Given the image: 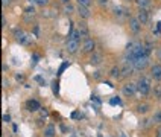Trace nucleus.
<instances>
[{"mask_svg":"<svg viewBox=\"0 0 161 137\" xmlns=\"http://www.w3.org/2000/svg\"><path fill=\"white\" fill-rule=\"evenodd\" d=\"M71 117H82V114H79V113H73V114H71Z\"/></svg>","mask_w":161,"mask_h":137,"instance_id":"nucleus-32","label":"nucleus"},{"mask_svg":"<svg viewBox=\"0 0 161 137\" xmlns=\"http://www.w3.org/2000/svg\"><path fill=\"white\" fill-rule=\"evenodd\" d=\"M156 137H161V128H160L158 131H156Z\"/></svg>","mask_w":161,"mask_h":137,"instance_id":"nucleus-37","label":"nucleus"},{"mask_svg":"<svg viewBox=\"0 0 161 137\" xmlns=\"http://www.w3.org/2000/svg\"><path fill=\"white\" fill-rule=\"evenodd\" d=\"M67 66H69V63H67V61H65V63H64V64H62L61 67H59V73H62V72H64V69L67 67Z\"/></svg>","mask_w":161,"mask_h":137,"instance_id":"nucleus-26","label":"nucleus"},{"mask_svg":"<svg viewBox=\"0 0 161 137\" xmlns=\"http://www.w3.org/2000/svg\"><path fill=\"white\" fill-rule=\"evenodd\" d=\"M82 50L84 52H93L94 50V41H93L91 38H85V41H84V44H82Z\"/></svg>","mask_w":161,"mask_h":137,"instance_id":"nucleus-9","label":"nucleus"},{"mask_svg":"<svg viewBox=\"0 0 161 137\" xmlns=\"http://www.w3.org/2000/svg\"><path fill=\"white\" fill-rule=\"evenodd\" d=\"M30 3H35V5H40V6H44L49 3V0H29Z\"/></svg>","mask_w":161,"mask_h":137,"instance_id":"nucleus-19","label":"nucleus"},{"mask_svg":"<svg viewBox=\"0 0 161 137\" xmlns=\"http://www.w3.org/2000/svg\"><path fill=\"white\" fill-rule=\"evenodd\" d=\"M2 26H6V19L5 17H2Z\"/></svg>","mask_w":161,"mask_h":137,"instance_id":"nucleus-34","label":"nucleus"},{"mask_svg":"<svg viewBox=\"0 0 161 137\" xmlns=\"http://www.w3.org/2000/svg\"><path fill=\"white\" fill-rule=\"evenodd\" d=\"M62 3H64V5H67V3H70V0H61Z\"/></svg>","mask_w":161,"mask_h":137,"instance_id":"nucleus-38","label":"nucleus"},{"mask_svg":"<svg viewBox=\"0 0 161 137\" xmlns=\"http://www.w3.org/2000/svg\"><path fill=\"white\" fill-rule=\"evenodd\" d=\"M15 40L18 43H21V44H26L29 41V37L23 32V30H17V32H15Z\"/></svg>","mask_w":161,"mask_h":137,"instance_id":"nucleus-11","label":"nucleus"},{"mask_svg":"<svg viewBox=\"0 0 161 137\" xmlns=\"http://www.w3.org/2000/svg\"><path fill=\"white\" fill-rule=\"evenodd\" d=\"M93 76H94L96 79H99L100 78V72H94V73H93Z\"/></svg>","mask_w":161,"mask_h":137,"instance_id":"nucleus-30","label":"nucleus"},{"mask_svg":"<svg viewBox=\"0 0 161 137\" xmlns=\"http://www.w3.org/2000/svg\"><path fill=\"white\" fill-rule=\"evenodd\" d=\"M150 78L161 79V64H154L150 67Z\"/></svg>","mask_w":161,"mask_h":137,"instance_id":"nucleus-5","label":"nucleus"},{"mask_svg":"<svg viewBox=\"0 0 161 137\" xmlns=\"http://www.w3.org/2000/svg\"><path fill=\"white\" fill-rule=\"evenodd\" d=\"M34 12H35L34 8H28V9H26V14H32L34 15Z\"/></svg>","mask_w":161,"mask_h":137,"instance_id":"nucleus-28","label":"nucleus"},{"mask_svg":"<svg viewBox=\"0 0 161 137\" xmlns=\"http://www.w3.org/2000/svg\"><path fill=\"white\" fill-rule=\"evenodd\" d=\"M100 60H102V56H100L99 54H93L91 58H90V63H91V64H99Z\"/></svg>","mask_w":161,"mask_h":137,"instance_id":"nucleus-17","label":"nucleus"},{"mask_svg":"<svg viewBox=\"0 0 161 137\" xmlns=\"http://www.w3.org/2000/svg\"><path fill=\"white\" fill-rule=\"evenodd\" d=\"M122 93L125 96H128V98H132L134 95L137 93V84H134V82H126L123 85L122 88Z\"/></svg>","mask_w":161,"mask_h":137,"instance_id":"nucleus-3","label":"nucleus"},{"mask_svg":"<svg viewBox=\"0 0 161 137\" xmlns=\"http://www.w3.org/2000/svg\"><path fill=\"white\" fill-rule=\"evenodd\" d=\"M111 104H122V101H120V99L117 98V96H115L114 99H111Z\"/></svg>","mask_w":161,"mask_h":137,"instance_id":"nucleus-24","label":"nucleus"},{"mask_svg":"<svg viewBox=\"0 0 161 137\" xmlns=\"http://www.w3.org/2000/svg\"><path fill=\"white\" fill-rule=\"evenodd\" d=\"M78 14L82 17V19H90L91 17V12L87 6H82V5H78Z\"/></svg>","mask_w":161,"mask_h":137,"instance_id":"nucleus-10","label":"nucleus"},{"mask_svg":"<svg viewBox=\"0 0 161 137\" xmlns=\"http://www.w3.org/2000/svg\"><path fill=\"white\" fill-rule=\"evenodd\" d=\"M147 66H149V56L143 55V56H137L132 61V67L134 70H145Z\"/></svg>","mask_w":161,"mask_h":137,"instance_id":"nucleus-2","label":"nucleus"},{"mask_svg":"<svg viewBox=\"0 0 161 137\" xmlns=\"http://www.w3.org/2000/svg\"><path fill=\"white\" fill-rule=\"evenodd\" d=\"M135 2L140 8H143V9H146V8L150 6V0H135Z\"/></svg>","mask_w":161,"mask_h":137,"instance_id":"nucleus-15","label":"nucleus"},{"mask_svg":"<svg viewBox=\"0 0 161 137\" xmlns=\"http://www.w3.org/2000/svg\"><path fill=\"white\" fill-rule=\"evenodd\" d=\"M79 32H80V35H88V29H87V26H85V23H79Z\"/></svg>","mask_w":161,"mask_h":137,"instance_id":"nucleus-18","label":"nucleus"},{"mask_svg":"<svg viewBox=\"0 0 161 137\" xmlns=\"http://www.w3.org/2000/svg\"><path fill=\"white\" fill-rule=\"evenodd\" d=\"M52 85H53V93H58V91H59V87H58L59 84H58V81H55Z\"/></svg>","mask_w":161,"mask_h":137,"instance_id":"nucleus-23","label":"nucleus"},{"mask_svg":"<svg viewBox=\"0 0 161 137\" xmlns=\"http://www.w3.org/2000/svg\"><path fill=\"white\" fill-rule=\"evenodd\" d=\"M78 49H79V40H69L67 41V50H69V54H76Z\"/></svg>","mask_w":161,"mask_h":137,"instance_id":"nucleus-4","label":"nucleus"},{"mask_svg":"<svg viewBox=\"0 0 161 137\" xmlns=\"http://www.w3.org/2000/svg\"><path fill=\"white\" fill-rule=\"evenodd\" d=\"M35 81H38V82H41V84H43V85H44V81H43V79H41V76H35Z\"/></svg>","mask_w":161,"mask_h":137,"instance_id":"nucleus-29","label":"nucleus"},{"mask_svg":"<svg viewBox=\"0 0 161 137\" xmlns=\"http://www.w3.org/2000/svg\"><path fill=\"white\" fill-rule=\"evenodd\" d=\"M9 2H11V0H3V6H8V5H9Z\"/></svg>","mask_w":161,"mask_h":137,"instance_id":"nucleus-33","label":"nucleus"},{"mask_svg":"<svg viewBox=\"0 0 161 137\" xmlns=\"http://www.w3.org/2000/svg\"><path fill=\"white\" fill-rule=\"evenodd\" d=\"M15 78H17V81H23V79H24V76H23V75H21V73L15 75Z\"/></svg>","mask_w":161,"mask_h":137,"instance_id":"nucleus-27","label":"nucleus"},{"mask_svg":"<svg viewBox=\"0 0 161 137\" xmlns=\"http://www.w3.org/2000/svg\"><path fill=\"white\" fill-rule=\"evenodd\" d=\"M155 96L158 99H161V85H156V88H155Z\"/></svg>","mask_w":161,"mask_h":137,"instance_id":"nucleus-22","label":"nucleus"},{"mask_svg":"<svg viewBox=\"0 0 161 137\" xmlns=\"http://www.w3.org/2000/svg\"><path fill=\"white\" fill-rule=\"evenodd\" d=\"M99 3H100V5H106V3H108V0H99Z\"/></svg>","mask_w":161,"mask_h":137,"instance_id":"nucleus-35","label":"nucleus"},{"mask_svg":"<svg viewBox=\"0 0 161 137\" xmlns=\"http://www.w3.org/2000/svg\"><path fill=\"white\" fill-rule=\"evenodd\" d=\"M156 54H158V60L161 61V47H160V49H158V52H156Z\"/></svg>","mask_w":161,"mask_h":137,"instance_id":"nucleus-36","label":"nucleus"},{"mask_svg":"<svg viewBox=\"0 0 161 137\" xmlns=\"http://www.w3.org/2000/svg\"><path fill=\"white\" fill-rule=\"evenodd\" d=\"M43 136L44 137H55V126L53 125H49L44 128V131H43Z\"/></svg>","mask_w":161,"mask_h":137,"instance_id":"nucleus-12","label":"nucleus"},{"mask_svg":"<svg viewBox=\"0 0 161 137\" xmlns=\"http://www.w3.org/2000/svg\"><path fill=\"white\" fill-rule=\"evenodd\" d=\"M91 102H94L96 105H100V101H99V99H97V98H96V96H93V98H91Z\"/></svg>","mask_w":161,"mask_h":137,"instance_id":"nucleus-25","label":"nucleus"},{"mask_svg":"<svg viewBox=\"0 0 161 137\" xmlns=\"http://www.w3.org/2000/svg\"><path fill=\"white\" fill-rule=\"evenodd\" d=\"M135 110H137V113H140V114H146L150 110V105L149 104H140V105H137Z\"/></svg>","mask_w":161,"mask_h":137,"instance_id":"nucleus-13","label":"nucleus"},{"mask_svg":"<svg viewBox=\"0 0 161 137\" xmlns=\"http://www.w3.org/2000/svg\"><path fill=\"white\" fill-rule=\"evenodd\" d=\"M152 122L154 123H161V110L154 113V116H152Z\"/></svg>","mask_w":161,"mask_h":137,"instance_id":"nucleus-16","label":"nucleus"},{"mask_svg":"<svg viewBox=\"0 0 161 137\" xmlns=\"http://www.w3.org/2000/svg\"><path fill=\"white\" fill-rule=\"evenodd\" d=\"M110 75H111V78H120V76H122V69H119V67H113V69H111V72H110Z\"/></svg>","mask_w":161,"mask_h":137,"instance_id":"nucleus-14","label":"nucleus"},{"mask_svg":"<svg viewBox=\"0 0 161 137\" xmlns=\"http://www.w3.org/2000/svg\"><path fill=\"white\" fill-rule=\"evenodd\" d=\"M73 11H75V9H73V6H71L70 3H67V5H64V12H65V14H71Z\"/></svg>","mask_w":161,"mask_h":137,"instance_id":"nucleus-20","label":"nucleus"},{"mask_svg":"<svg viewBox=\"0 0 161 137\" xmlns=\"http://www.w3.org/2000/svg\"><path fill=\"white\" fill-rule=\"evenodd\" d=\"M150 78L147 76H140V79H138L137 82V91L140 93L141 96H147L150 93Z\"/></svg>","mask_w":161,"mask_h":137,"instance_id":"nucleus-1","label":"nucleus"},{"mask_svg":"<svg viewBox=\"0 0 161 137\" xmlns=\"http://www.w3.org/2000/svg\"><path fill=\"white\" fill-rule=\"evenodd\" d=\"M26 107H28L29 111H38L40 108H41V105L37 99H29L28 102H26Z\"/></svg>","mask_w":161,"mask_h":137,"instance_id":"nucleus-7","label":"nucleus"},{"mask_svg":"<svg viewBox=\"0 0 161 137\" xmlns=\"http://www.w3.org/2000/svg\"><path fill=\"white\" fill-rule=\"evenodd\" d=\"M137 19H138V21H140L141 24H146V23H147V20H149L147 11H146V9H143V8H140V9H138V14H137Z\"/></svg>","mask_w":161,"mask_h":137,"instance_id":"nucleus-8","label":"nucleus"},{"mask_svg":"<svg viewBox=\"0 0 161 137\" xmlns=\"http://www.w3.org/2000/svg\"><path fill=\"white\" fill-rule=\"evenodd\" d=\"M129 28L134 34H138L141 30V23L138 21V19H131L129 20Z\"/></svg>","mask_w":161,"mask_h":137,"instance_id":"nucleus-6","label":"nucleus"},{"mask_svg":"<svg viewBox=\"0 0 161 137\" xmlns=\"http://www.w3.org/2000/svg\"><path fill=\"white\" fill-rule=\"evenodd\" d=\"M78 3H79V5H82V6L90 8V5H91V0H78Z\"/></svg>","mask_w":161,"mask_h":137,"instance_id":"nucleus-21","label":"nucleus"},{"mask_svg":"<svg viewBox=\"0 0 161 137\" xmlns=\"http://www.w3.org/2000/svg\"><path fill=\"white\" fill-rule=\"evenodd\" d=\"M3 120H5V122H9V120H11V117L8 116V114H5V116H3Z\"/></svg>","mask_w":161,"mask_h":137,"instance_id":"nucleus-31","label":"nucleus"},{"mask_svg":"<svg viewBox=\"0 0 161 137\" xmlns=\"http://www.w3.org/2000/svg\"><path fill=\"white\" fill-rule=\"evenodd\" d=\"M97 137H104V136H102V134H100V132H99V134H97Z\"/></svg>","mask_w":161,"mask_h":137,"instance_id":"nucleus-39","label":"nucleus"}]
</instances>
